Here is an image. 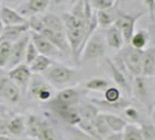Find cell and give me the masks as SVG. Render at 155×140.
<instances>
[{
	"instance_id": "cell-1",
	"label": "cell",
	"mask_w": 155,
	"mask_h": 140,
	"mask_svg": "<svg viewBox=\"0 0 155 140\" xmlns=\"http://www.w3.org/2000/svg\"><path fill=\"white\" fill-rule=\"evenodd\" d=\"M92 15V8L89 0H77L69 13H64L62 16L70 55L77 64H79L81 60V47L84 39L85 28Z\"/></svg>"
},
{
	"instance_id": "cell-2",
	"label": "cell",
	"mask_w": 155,
	"mask_h": 140,
	"mask_svg": "<svg viewBox=\"0 0 155 140\" xmlns=\"http://www.w3.org/2000/svg\"><path fill=\"white\" fill-rule=\"evenodd\" d=\"M40 19L42 22V28L39 34L46 38L58 52L70 54V48L65 38V29L62 19L55 14H46Z\"/></svg>"
},
{
	"instance_id": "cell-3",
	"label": "cell",
	"mask_w": 155,
	"mask_h": 140,
	"mask_svg": "<svg viewBox=\"0 0 155 140\" xmlns=\"http://www.w3.org/2000/svg\"><path fill=\"white\" fill-rule=\"evenodd\" d=\"M42 77L46 78L50 85L64 86L76 82L78 78V71L60 63H53L46 71L42 72Z\"/></svg>"
},
{
	"instance_id": "cell-4",
	"label": "cell",
	"mask_w": 155,
	"mask_h": 140,
	"mask_svg": "<svg viewBox=\"0 0 155 140\" xmlns=\"http://www.w3.org/2000/svg\"><path fill=\"white\" fill-rule=\"evenodd\" d=\"M86 93V90H79L76 88H67L56 93L54 98L49 101V108H75L81 101L82 96Z\"/></svg>"
},
{
	"instance_id": "cell-5",
	"label": "cell",
	"mask_w": 155,
	"mask_h": 140,
	"mask_svg": "<svg viewBox=\"0 0 155 140\" xmlns=\"http://www.w3.org/2000/svg\"><path fill=\"white\" fill-rule=\"evenodd\" d=\"M28 96L31 98H35L40 102H49L53 98V88L51 85L45 81L40 74H33L31 81L27 86Z\"/></svg>"
},
{
	"instance_id": "cell-6",
	"label": "cell",
	"mask_w": 155,
	"mask_h": 140,
	"mask_svg": "<svg viewBox=\"0 0 155 140\" xmlns=\"http://www.w3.org/2000/svg\"><path fill=\"white\" fill-rule=\"evenodd\" d=\"M142 14H143V12H138V13L131 14V13H124L121 11H118L116 21L113 25L120 29L125 43H130L131 38L135 32V23L142 16Z\"/></svg>"
},
{
	"instance_id": "cell-7",
	"label": "cell",
	"mask_w": 155,
	"mask_h": 140,
	"mask_svg": "<svg viewBox=\"0 0 155 140\" xmlns=\"http://www.w3.org/2000/svg\"><path fill=\"white\" fill-rule=\"evenodd\" d=\"M105 54V41L96 32L86 41L81 57L83 60H98Z\"/></svg>"
},
{
	"instance_id": "cell-8",
	"label": "cell",
	"mask_w": 155,
	"mask_h": 140,
	"mask_svg": "<svg viewBox=\"0 0 155 140\" xmlns=\"http://www.w3.org/2000/svg\"><path fill=\"white\" fill-rule=\"evenodd\" d=\"M142 53L143 50H137V49H133L132 47H128L121 54H119L120 57L123 58L126 71H128L134 77L141 76Z\"/></svg>"
},
{
	"instance_id": "cell-9",
	"label": "cell",
	"mask_w": 155,
	"mask_h": 140,
	"mask_svg": "<svg viewBox=\"0 0 155 140\" xmlns=\"http://www.w3.org/2000/svg\"><path fill=\"white\" fill-rule=\"evenodd\" d=\"M31 70H29V67L25 63H20L18 64L16 67L9 69V71L7 72V77L15 84L20 91H27V86H28V83L31 81Z\"/></svg>"
},
{
	"instance_id": "cell-10",
	"label": "cell",
	"mask_w": 155,
	"mask_h": 140,
	"mask_svg": "<svg viewBox=\"0 0 155 140\" xmlns=\"http://www.w3.org/2000/svg\"><path fill=\"white\" fill-rule=\"evenodd\" d=\"M29 42V33H26L21 38L14 41L11 46V53H9V60L6 67L9 69L16 67L18 64L22 63L25 60V52H26V47L27 43Z\"/></svg>"
},
{
	"instance_id": "cell-11",
	"label": "cell",
	"mask_w": 155,
	"mask_h": 140,
	"mask_svg": "<svg viewBox=\"0 0 155 140\" xmlns=\"http://www.w3.org/2000/svg\"><path fill=\"white\" fill-rule=\"evenodd\" d=\"M22 92L8 77L0 78V99L9 104H18L21 101Z\"/></svg>"
},
{
	"instance_id": "cell-12",
	"label": "cell",
	"mask_w": 155,
	"mask_h": 140,
	"mask_svg": "<svg viewBox=\"0 0 155 140\" xmlns=\"http://www.w3.org/2000/svg\"><path fill=\"white\" fill-rule=\"evenodd\" d=\"M50 1L51 0H26L18 12L22 16H38V14L46 12Z\"/></svg>"
},
{
	"instance_id": "cell-13",
	"label": "cell",
	"mask_w": 155,
	"mask_h": 140,
	"mask_svg": "<svg viewBox=\"0 0 155 140\" xmlns=\"http://www.w3.org/2000/svg\"><path fill=\"white\" fill-rule=\"evenodd\" d=\"M29 38H31V41L34 43V46H35V48L39 52L40 55L49 57V56H55V55L58 54V50L46 38H43L39 33L31 32L29 33Z\"/></svg>"
},
{
	"instance_id": "cell-14",
	"label": "cell",
	"mask_w": 155,
	"mask_h": 140,
	"mask_svg": "<svg viewBox=\"0 0 155 140\" xmlns=\"http://www.w3.org/2000/svg\"><path fill=\"white\" fill-rule=\"evenodd\" d=\"M28 31H29L28 21L26 23H21V25L4 26V31H2V35H1L0 40H5V41L13 43L19 38H21L26 33H28Z\"/></svg>"
},
{
	"instance_id": "cell-15",
	"label": "cell",
	"mask_w": 155,
	"mask_h": 140,
	"mask_svg": "<svg viewBox=\"0 0 155 140\" xmlns=\"http://www.w3.org/2000/svg\"><path fill=\"white\" fill-rule=\"evenodd\" d=\"M0 21L4 23V26H14V25L26 23L28 20L15 9L4 6L0 8Z\"/></svg>"
},
{
	"instance_id": "cell-16",
	"label": "cell",
	"mask_w": 155,
	"mask_h": 140,
	"mask_svg": "<svg viewBox=\"0 0 155 140\" xmlns=\"http://www.w3.org/2000/svg\"><path fill=\"white\" fill-rule=\"evenodd\" d=\"M155 74V50L149 48L143 50L141 61V76L153 77Z\"/></svg>"
},
{
	"instance_id": "cell-17",
	"label": "cell",
	"mask_w": 155,
	"mask_h": 140,
	"mask_svg": "<svg viewBox=\"0 0 155 140\" xmlns=\"http://www.w3.org/2000/svg\"><path fill=\"white\" fill-rule=\"evenodd\" d=\"M51 110L69 126H77L82 120L81 113L75 108H55Z\"/></svg>"
},
{
	"instance_id": "cell-18",
	"label": "cell",
	"mask_w": 155,
	"mask_h": 140,
	"mask_svg": "<svg viewBox=\"0 0 155 140\" xmlns=\"http://www.w3.org/2000/svg\"><path fill=\"white\" fill-rule=\"evenodd\" d=\"M107 64H109L110 67V70H111V74H112V77H113L114 83L118 85V88L120 90L125 91V92L128 95V97L131 98L132 97V89H131V85H130V83L127 81V76L125 75L121 70L118 69L111 60L107 61Z\"/></svg>"
},
{
	"instance_id": "cell-19",
	"label": "cell",
	"mask_w": 155,
	"mask_h": 140,
	"mask_svg": "<svg viewBox=\"0 0 155 140\" xmlns=\"http://www.w3.org/2000/svg\"><path fill=\"white\" fill-rule=\"evenodd\" d=\"M105 42H106L107 46L113 48V49L119 50V49L123 48L125 43L124 38H123V34H121L120 29L117 26L112 25L106 29V32H105Z\"/></svg>"
},
{
	"instance_id": "cell-20",
	"label": "cell",
	"mask_w": 155,
	"mask_h": 140,
	"mask_svg": "<svg viewBox=\"0 0 155 140\" xmlns=\"http://www.w3.org/2000/svg\"><path fill=\"white\" fill-rule=\"evenodd\" d=\"M26 128V119L23 116H14L7 119V133L9 137H21Z\"/></svg>"
},
{
	"instance_id": "cell-21",
	"label": "cell",
	"mask_w": 155,
	"mask_h": 140,
	"mask_svg": "<svg viewBox=\"0 0 155 140\" xmlns=\"http://www.w3.org/2000/svg\"><path fill=\"white\" fill-rule=\"evenodd\" d=\"M103 117L111 133H121L127 125L126 119L113 113H103Z\"/></svg>"
},
{
	"instance_id": "cell-22",
	"label": "cell",
	"mask_w": 155,
	"mask_h": 140,
	"mask_svg": "<svg viewBox=\"0 0 155 140\" xmlns=\"http://www.w3.org/2000/svg\"><path fill=\"white\" fill-rule=\"evenodd\" d=\"M43 122H45V119H42L41 117H39L38 115H34V113H31L26 119L25 132L28 134V137H31L33 139H36Z\"/></svg>"
},
{
	"instance_id": "cell-23",
	"label": "cell",
	"mask_w": 155,
	"mask_h": 140,
	"mask_svg": "<svg viewBox=\"0 0 155 140\" xmlns=\"http://www.w3.org/2000/svg\"><path fill=\"white\" fill-rule=\"evenodd\" d=\"M113 7L109 9H101V11H96V18H97V22L103 28H109L110 26H112L116 21L117 13L118 11L113 12Z\"/></svg>"
},
{
	"instance_id": "cell-24",
	"label": "cell",
	"mask_w": 155,
	"mask_h": 140,
	"mask_svg": "<svg viewBox=\"0 0 155 140\" xmlns=\"http://www.w3.org/2000/svg\"><path fill=\"white\" fill-rule=\"evenodd\" d=\"M134 91L139 101L143 104H148L149 99V90H148L147 83L145 81V77L138 76L134 78Z\"/></svg>"
},
{
	"instance_id": "cell-25",
	"label": "cell",
	"mask_w": 155,
	"mask_h": 140,
	"mask_svg": "<svg viewBox=\"0 0 155 140\" xmlns=\"http://www.w3.org/2000/svg\"><path fill=\"white\" fill-rule=\"evenodd\" d=\"M148 42H149V34L147 31H143V29H140V31L134 32L133 36L131 38L130 41V45L133 49H137V50H143L146 47H147Z\"/></svg>"
},
{
	"instance_id": "cell-26",
	"label": "cell",
	"mask_w": 155,
	"mask_h": 140,
	"mask_svg": "<svg viewBox=\"0 0 155 140\" xmlns=\"http://www.w3.org/2000/svg\"><path fill=\"white\" fill-rule=\"evenodd\" d=\"M53 63L54 62H53L49 57L39 54L38 57H36L28 67H29V70H31V74H42V72L46 71Z\"/></svg>"
},
{
	"instance_id": "cell-27",
	"label": "cell",
	"mask_w": 155,
	"mask_h": 140,
	"mask_svg": "<svg viewBox=\"0 0 155 140\" xmlns=\"http://www.w3.org/2000/svg\"><path fill=\"white\" fill-rule=\"evenodd\" d=\"M109 86H110L109 82L105 78H101V77L90 78L85 84H84V88H85L86 91H103L104 92Z\"/></svg>"
},
{
	"instance_id": "cell-28",
	"label": "cell",
	"mask_w": 155,
	"mask_h": 140,
	"mask_svg": "<svg viewBox=\"0 0 155 140\" xmlns=\"http://www.w3.org/2000/svg\"><path fill=\"white\" fill-rule=\"evenodd\" d=\"M121 134L123 140H143L140 127H138L135 124H127Z\"/></svg>"
},
{
	"instance_id": "cell-29",
	"label": "cell",
	"mask_w": 155,
	"mask_h": 140,
	"mask_svg": "<svg viewBox=\"0 0 155 140\" xmlns=\"http://www.w3.org/2000/svg\"><path fill=\"white\" fill-rule=\"evenodd\" d=\"M36 140H57V134L54 131V128H51L50 125L46 120L43 122V124L40 128Z\"/></svg>"
},
{
	"instance_id": "cell-30",
	"label": "cell",
	"mask_w": 155,
	"mask_h": 140,
	"mask_svg": "<svg viewBox=\"0 0 155 140\" xmlns=\"http://www.w3.org/2000/svg\"><path fill=\"white\" fill-rule=\"evenodd\" d=\"M11 46L12 43L5 41V40H0V68L4 69L6 68L9 60V53H11Z\"/></svg>"
},
{
	"instance_id": "cell-31",
	"label": "cell",
	"mask_w": 155,
	"mask_h": 140,
	"mask_svg": "<svg viewBox=\"0 0 155 140\" xmlns=\"http://www.w3.org/2000/svg\"><path fill=\"white\" fill-rule=\"evenodd\" d=\"M140 131L142 134L143 140H155V127L152 122H143L141 123Z\"/></svg>"
},
{
	"instance_id": "cell-32",
	"label": "cell",
	"mask_w": 155,
	"mask_h": 140,
	"mask_svg": "<svg viewBox=\"0 0 155 140\" xmlns=\"http://www.w3.org/2000/svg\"><path fill=\"white\" fill-rule=\"evenodd\" d=\"M39 55V52L36 50V48L34 46V43L31 41V38H29V42L27 43V47H26V52H25V61L27 65H29Z\"/></svg>"
},
{
	"instance_id": "cell-33",
	"label": "cell",
	"mask_w": 155,
	"mask_h": 140,
	"mask_svg": "<svg viewBox=\"0 0 155 140\" xmlns=\"http://www.w3.org/2000/svg\"><path fill=\"white\" fill-rule=\"evenodd\" d=\"M69 137L70 140H94L92 137L76 126H71L69 128Z\"/></svg>"
},
{
	"instance_id": "cell-34",
	"label": "cell",
	"mask_w": 155,
	"mask_h": 140,
	"mask_svg": "<svg viewBox=\"0 0 155 140\" xmlns=\"http://www.w3.org/2000/svg\"><path fill=\"white\" fill-rule=\"evenodd\" d=\"M124 113H125V116H126V118H127L130 122H132V123H141L140 112L135 109V108L128 105L127 108H125Z\"/></svg>"
},
{
	"instance_id": "cell-35",
	"label": "cell",
	"mask_w": 155,
	"mask_h": 140,
	"mask_svg": "<svg viewBox=\"0 0 155 140\" xmlns=\"http://www.w3.org/2000/svg\"><path fill=\"white\" fill-rule=\"evenodd\" d=\"M90 5L93 8H96V11H101V9H109L113 7L114 2L111 0H89Z\"/></svg>"
},
{
	"instance_id": "cell-36",
	"label": "cell",
	"mask_w": 155,
	"mask_h": 140,
	"mask_svg": "<svg viewBox=\"0 0 155 140\" xmlns=\"http://www.w3.org/2000/svg\"><path fill=\"white\" fill-rule=\"evenodd\" d=\"M143 4L146 5L148 9V14L150 16V20H154V8H155V0H143Z\"/></svg>"
},
{
	"instance_id": "cell-37",
	"label": "cell",
	"mask_w": 155,
	"mask_h": 140,
	"mask_svg": "<svg viewBox=\"0 0 155 140\" xmlns=\"http://www.w3.org/2000/svg\"><path fill=\"white\" fill-rule=\"evenodd\" d=\"M0 135H8L7 118H0Z\"/></svg>"
},
{
	"instance_id": "cell-38",
	"label": "cell",
	"mask_w": 155,
	"mask_h": 140,
	"mask_svg": "<svg viewBox=\"0 0 155 140\" xmlns=\"http://www.w3.org/2000/svg\"><path fill=\"white\" fill-rule=\"evenodd\" d=\"M103 140H123L121 133H110L107 137H105Z\"/></svg>"
},
{
	"instance_id": "cell-39",
	"label": "cell",
	"mask_w": 155,
	"mask_h": 140,
	"mask_svg": "<svg viewBox=\"0 0 155 140\" xmlns=\"http://www.w3.org/2000/svg\"><path fill=\"white\" fill-rule=\"evenodd\" d=\"M0 140H14L9 135H0Z\"/></svg>"
},
{
	"instance_id": "cell-40",
	"label": "cell",
	"mask_w": 155,
	"mask_h": 140,
	"mask_svg": "<svg viewBox=\"0 0 155 140\" xmlns=\"http://www.w3.org/2000/svg\"><path fill=\"white\" fill-rule=\"evenodd\" d=\"M67 0H53V2H54L55 5H61L63 2H65Z\"/></svg>"
},
{
	"instance_id": "cell-41",
	"label": "cell",
	"mask_w": 155,
	"mask_h": 140,
	"mask_svg": "<svg viewBox=\"0 0 155 140\" xmlns=\"http://www.w3.org/2000/svg\"><path fill=\"white\" fill-rule=\"evenodd\" d=\"M2 31H4V23L0 21V38H1V35H2Z\"/></svg>"
},
{
	"instance_id": "cell-42",
	"label": "cell",
	"mask_w": 155,
	"mask_h": 140,
	"mask_svg": "<svg viewBox=\"0 0 155 140\" xmlns=\"http://www.w3.org/2000/svg\"><path fill=\"white\" fill-rule=\"evenodd\" d=\"M6 1H7V2H15L16 0H6Z\"/></svg>"
},
{
	"instance_id": "cell-43",
	"label": "cell",
	"mask_w": 155,
	"mask_h": 140,
	"mask_svg": "<svg viewBox=\"0 0 155 140\" xmlns=\"http://www.w3.org/2000/svg\"><path fill=\"white\" fill-rule=\"evenodd\" d=\"M111 1H113V2H114V1H116V0H111Z\"/></svg>"
},
{
	"instance_id": "cell-44",
	"label": "cell",
	"mask_w": 155,
	"mask_h": 140,
	"mask_svg": "<svg viewBox=\"0 0 155 140\" xmlns=\"http://www.w3.org/2000/svg\"><path fill=\"white\" fill-rule=\"evenodd\" d=\"M0 8H1V6H0Z\"/></svg>"
}]
</instances>
